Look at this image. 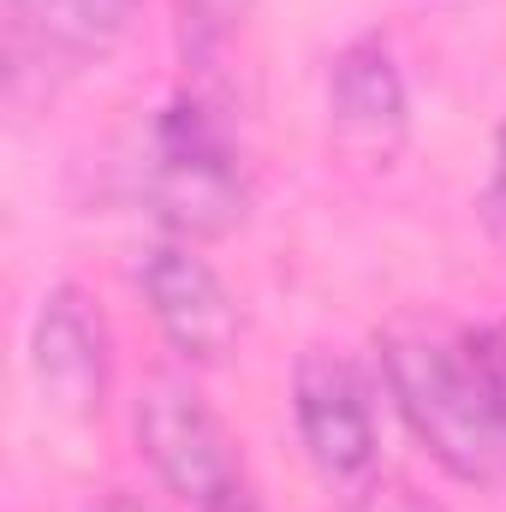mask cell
<instances>
[{"instance_id":"6da1fadb","label":"cell","mask_w":506,"mask_h":512,"mask_svg":"<svg viewBox=\"0 0 506 512\" xmlns=\"http://www.w3.org/2000/svg\"><path fill=\"white\" fill-rule=\"evenodd\" d=\"M376 352L387 393L429 459L477 489L506 483V322L393 316Z\"/></svg>"},{"instance_id":"7a4b0ae2","label":"cell","mask_w":506,"mask_h":512,"mask_svg":"<svg viewBox=\"0 0 506 512\" xmlns=\"http://www.w3.org/2000/svg\"><path fill=\"white\" fill-rule=\"evenodd\" d=\"M143 203L173 239H227L251 215V173L239 155V137L227 114L203 96L185 90L173 96L143 143Z\"/></svg>"},{"instance_id":"3957f363","label":"cell","mask_w":506,"mask_h":512,"mask_svg":"<svg viewBox=\"0 0 506 512\" xmlns=\"http://www.w3.org/2000/svg\"><path fill=\"white\" fill-rule=\"evenodd\" d=\"M137 447L155 465V477L191 512H256L245 453L221 411L185 382V376H149L137 387Z\"/></svg>"},{"instance_id":"277c9868","label":"cell","mask_w":506,"mask_h":512,"mask_svg":"<svg viewBox=\"0 0 506 512\" xmlns=\"http://www.w3.org/2000/svg\"><path fill=\"white\" fill-rule=\"evenodd\" d=\"M137 286H143V304H149L161 340L191 370H215L239 352V334H245L239 298L191 239H173V233L155 239L137 262Z\"/></svg>"},{"instance_id":"5b68a950","label":"cell","mask_w":506,"mask_h":512,"mask_svg":"<svg viewBox=\"0 0 506 512\" xmlns=\"http://www.w3.org/2000/svg\"><path fill=\"white\" fill-rule=\"evenodd\" d=\"M292 423L310 453V465L334 489H370L381 465V435H376V405L358 364L346 352L310 346L292 370Z\"/></svg>"},{"instance_id":"8992f818","label":"cell","mask_w":506,"mask_h":512,"mask_svg":"<svg viewBox=\"0 0 506 512\" xmlns=\"http://www.w3.org/2000/svg\"><path fill=\"white\" fill-rule=\"evenodd\" d=\"M143 0H0V30H6V78L12 96L30 84L54 90L72 72L96 66Z\"/></svg>"},{"instance_id":"52a82bcc","label":"cell","mask_w":506,"mask_h":512,"mask_svg":"<svg viewBox=\"0 0 506 512\" xmlns=\"http://www.w3.org/2000/svg\"><path fill=\"white\" fill-rule=\"evenodd\" d=\"M411 137V90L387 36H352L328 72V143L352 167H393Z\"/></svg>"},{"instance_id":"ba28073f","label":"cell","mask_w":506,"mask_h":512,"mask_svg":"<svg viewBox=\"0 0 506 512\" xmlns=\"http://www.w3.org/2000/svg\"><path fill=\"white\" fill-rule=\"evenodd\" d=\"M30 376L42 387L48 411L72 417V423L102 417L108 382H114V340H108V316L96 310V298L84 286H54L36 304Z\"/></svg>"},{"instance_id":"9c48e42d","label":"cell","mask_w":506,"mask_h":512,"mask_svg":"<svg viewBox=\"0 0 506 512\" xmlns=\"http://www.w3.org/2000/svg\"><path fill=\"white\" fill-rule=\"evenodd\" d=\"M245 6L251 0H179V12H185V30H191V42L197 48H209V42H221L239 18H245Z\"/></svg>"},{"instance_id":"30bf717a","label":"cell","mask_w":506,"mask_h":512,"mask_svg":"<svg viewBox=\"0 0 506 512\" xmlns=\"http://www.w3.org/2000/svg\"><path fill=\"white\" fill-rule=\"evenodd\" d=\"M358 512H447L441 501H429L423 489H411V483H399V477H387V483H370L364 489V507Z\"/></svg>"},{"instance_id":"8fae6325","label":"cell","mask_w":506,"mask_h":512,"mask_svg":"<svg viewBox=\"0 0 506 512\" xmlns=\"http://www.w3.org/2000/svg\"><path fill=\"white\" fill-rule=\"evenodd\" d=\"M483 221L506 239V126L495 131V155H489V185H483Z\"/></svg>"},{"instance_id":"7c38bea8","label":"cell","mask_w":506,"mask_h":512,"mask_svg":"<svg viewBox=\"0 0 506 512\" xmlns=\"http://www.w3.org/2000/svg\"><path fill=\"white\" fill-rule=\"evenodd\" d=\"M96 512H155V507H137V501H108V507H96Z\"/></svg>"}]
</instances>
